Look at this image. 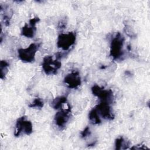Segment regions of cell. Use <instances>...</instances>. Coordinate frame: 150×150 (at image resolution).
I'll use <instances>...</instances> for the list:
<instances>
[{"instance_id": "4", "label": "cell", "mask_w": 150, "mask_h": 150, "mask_svg": "<svg viewBox=\"0 0 150 150\" xmlns=\"http://www.w3.org/2000/svg\"><path fill=\"white\" fill-rule=\"evenodd\" d=\"M33 131V125L32 122L28 120L25 116H22L18 118L16 124L14 135L15 137H19L22 134L29 135Z\"/></svg>"}, {"instance_id": "6", "label": "cell", "mask_w": 150, "mask_h": 150, "mask_svg": "<svg viewBox=\"0 0 150 150\" xmlns=\"http://www.w3.org/2000/svg\"><path fill=\"white\" fill-rule=\"evenodd\" d=\"M91 91L93 95L97 97L102 102H105L110 104L114 102V94L111 90H106L104 88L95 84L91 87Z\"/></svg>"}, {"instance_id": "3", "label": "cell", "mask_w": 150, "mask_h": 150, "mask_svg": "<svg viewBox=\"0 0 150 150\" xmlns=\"http://www.w3.org/2000/svg\"><path fill=\"white\" fill-rule=\"evenodd\" d=\"M76 40V34L74 32L61 33L57 38V46L65 52L70 50V48L75 43Z\"/></svg>"}, {"instance_id": "12", "label": "cell", "mask_w": 150, "mask_h": 150, "mask_svg": "<svg viewBox=\"0 0 150 150\" xmlns=\"http://www.w3.org/2000/svg\"><path fill=\"white\" fill-rule=\"evenodd\" d=\"M129 142L125 140L123 137H121L117 138L115 141V149L117 150L126 149L129 146Z\"/></svg>"}, {"instance_id": "17", "label": "cell", "mask_w": 150, "mask_h": 150, "mask_svg": "<svg viewBox=\"0 0 150 150\" xmlns=\"http://www.w3.org/2000/svg\"><path fill=\"white\" fill-rule=\"evenodd\" d=\"M66 22L64 19H62L58 24V28L60 29H64L66 26Z\"/></svg>"}, {"instance_id": "11", "label": "cell", "mask_w": 150, "mask_h": 150, "mask_svg": "<svg viewBox=\"0 0 150 150\" xmlns=\"http://www.w3.org/2000/svg\"><path fill=\"white\" fill-rule=\"evenodd\" d=\"M67 102V97L59 96L54 98L50 103V106L55 110H61L64 104Z\"/></svg>"}, {"instance_id": "7", "label": "cell", "mask_w": 150, "mask_h": 150, "mask_svg": "<svg viewBox=\"0 0 150 150\" xmlns=\"http://www.w3.org/2000/svg\"><path fill=\"white\" fill-rule=\"evenodd\" d=\"M71 116L70 107L64 110H60L57 112L54 117V122L55 124L60 128L63 129L66 126Z\"/></svg>"}, {"instance_id": "14", "label": "cell", "mask_w": 150, "mask_h": 150, "mask_svg": "<svg viewBox=\"0 0 150 150\" xmlns=\"http://www.w3.org/2000/svg\"><path fill=\"white\" fill-rule=\"evenodd\" d=\"M9 66V64L6 60H1L0 62V71H1V79L3 80L6 74L8 72V67Z\"/></svg>"}, {"instance_id": "2", "label": "cell", "mask_w": 150, "mask_h": 150, "mask_svg": "<svg viewBox=\"0 0 150 150\" xmlns=\"http://www.w3.org/2000/svg\"><path fill=\"white\" fill-rule=\"evenodd\" d=\"M39 47V44H30L26 48L19 49L18 51L19 59L24 63H32L35 60V54Z\"/></svg>"}, {"instance_id": "13", "label": "cell", "mask_w": 150, "mask_h": 150, "mask_svg": "<svg viewBox=\"0 0 150 150\" xmlns=\"http://www.w3.org/2000/svg\"><path fill=\"white\" fill-rule=\"evenodd\" d=\"M88 118L90 122L93 124H99L101 122L100 117V115L98 113L96 107L93 108L89 112Z\"/></svg>"}, {"instance_id": "18", "label": "cell", "mask_w": 150, "mask_h": 150, "mask_svg": "<svg viewBox=\"0 0 150 150\" xmlns=\"http://www.w3.org/2000/svg\"><path fill=\"white\" fill-rule=\"evenodd\" d=\"M139 146H138L137 145H136V146H133V147H132V148H131V149H148V148H146L145 145H142V144H141V145H138Z\"/></svg>"}, {"instance_id": "8", "label": "cell", "mask_w": 150, "mask_h": 150, "mask_svg": "<svg viewBox=\"0 0 150 150\" xmlns=\"http://www.w3.org/2000/svg\"><path fill=\"white\" fill-rule=\"evenodd\" d=\"M40 21L38 16H35L29 20V23H25L21 30V35L28 38H33L36 32V23Z\"/></svg>"}, {"instance_id": "9", "label": "cell", "mask_w": 150, "mask_h": 150, "mask_svg": "<svg viewBox=\"0 0 150 150\" xmlns=\"http://www.w3.org/2000/svg\"><path fill=\"white\" fill-rule=\"evenodd\" d=\"M98 113L100 116L103 118L105 120H114L115 115L112 112V110L110 107V104L101 101L97 106L96 107Z\"/></svg>"}, {"instance_id": "1", "label": "cell", "mask_w": 150, "mask_h": 150, "mask_svg": "<svg viewBox=\"0 0 150 150\" xmlns=\"http://www.w3.org/2000/svg\"><path fill=\"white\" fill-rule=\"evenodd\" d=\"M125 39L119 32L112 38L110 44V54L114 60H121L124 55L123 49Z\"/></svg>"}, {"instance_id": "10", "label": "cell", "mask_w": 150, "mask_h": 150, "mask_svg": "<svg viewBox=\"0 0 150 150\" xmlns=\"http://www.w3.org/2000/svg\"><path fill=\"white\" fill-rule=\"evenodd\" d=\"M64 83L70 88H77L81 83L80 73L78 71H73L67 74L64 78Z\"/></svg>"}, {"instance_id": "5", "label": "cell", "mask_w": 150, "mask_h": 150, "mask_svg": "<svg viewBox=\"0 0 150 150\" xmlns=\"http://www.w3.org/2000/svg\"><path fill=\"white\" fill-rule=\"evenodd\" d=\"M62 63L57 59H53L52 56H46L42 62V69L47 75L55 74L61 67Z\"/></svg>"}, {"instance_id": "16", "label": "cell", "mask_w": 150, "mask_h": 150, "mask_svg": "<svg viewBox=\"0 0 150 150\" xmlns=\"http://www.w3.org/2000/svg\"><path fill=\"white\" fill-rule=\"evenodd\" d=\"M91 134V131L90 130V128L88 127H86L83 131L81 132V137L82 138H85Z\"/></svg>"}, {"instance_id": "15", "label": "cell", "mask_w": 150, "mask_h": 150, "mask_svg": "<svg viewBox=\"0 0 150 150\" xmlns=\"http://www.w3.org/2000/svg\"><path fill=\"white\" fill-rule=\"evenodd\" d=\"M44 105V102L43 101L39 98L36 97V98L34 99V100L29 104V107L30 108H38V109H41Z\"/></svg>"}]
</instances>
